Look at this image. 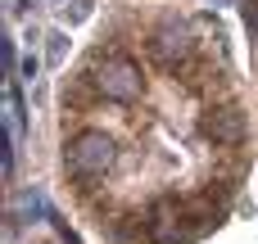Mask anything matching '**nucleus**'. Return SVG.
I'll use <instances>...</instances> for the list:
<instances>
[{
  "label": "nucleus",
  "instance_id": "1",
  "mask_svg": "<svg viewBox=\"0 0 258 244\" xmlns=\"http://www.w3.org/2000/svg\"><path fill=\"white\" fill-rule=\"evenodd\" d=\"M63 168H68L73 177H82V181L104 177V172L113 168V140H109L104 131H77V136L68 140V149H63Z\"/></svg>",
  "mask_w": 258,
  "mask_h": 244
},
{
  "label": "nucleus",
  "instance_id": "8",
  "mask_svg": "<svg viewBox=\"0 0 258 244\" xmlns=\"http://www.w3.org/2000/svg\"><path fill=\"white\" fill-rule=\"evenodd\" d=\"M63 50H68V32H54L50 36V63H63Z\"/></svg>",
  "mask_w": 258,
  "mask_h": 244
},
{
  "label": "nucleus",
  "instance_id": "4",
  "mask_svg": "<svg viewBox=\"0 0 258 244\" xmlns=\"http://www.w3.org/2000/svg\"><path fill=\"white\" fill-rule=\"evenodd\" d=\"M209 136L222 140V145H240V140H245V118H240L236 109H222V113H213Z\"/></svg>",
  "mask_w": 258,
  "mask_h": 244
},
{
  "label": "nucleus",
  "instance_id": "2",
  "mask_svg": "<svg viewBox=\"0 0 258 244\" xmlns=\"http://www.w3.org/2000/svg\"><path fill=\"white\" fill-rule=\"evenodd\" d=\"M91 77H95V91H100L104 100L127 104V100L141 95V68H136L132 59H122V54H104Z\"/></svg>",
  "mask_w": 258,
  "mask_h": 244
},
{
  "label": "nucleus",
  "instance_id": "6",
  "mask_svg": "<svg viewBox=\"0 0 258 244\" xmlns=\"http://www.w3.org/2000/svg\"><path fill=\"white\" fill-rule=\"evenodd\" d=\"M91 18V0H73V5H63V23L68 27H77V23H86Z\"/></svg>",
  "mask_w": 258,
  "mask_h": 244
},
{
  "label": "nucleus",
  "instance_id": "9",
  "mask_svg": "<svg viewBox=\"0 0 258 244\" xmlns=\"http://www.w3.org/2000/svg\"><path fill=\"white\" fill-rule=\"evenodd\" d=\"M23 213H45V199H41L36 190H27V195H23Z\"/></svg>",
  "mask_w": 258,
  "mask_h": 244
},
{
  "label": "nucleus",
  "instance_id": "10",
  "mask_svg": "<svg viewBox=\"0 0 258 244\" xmlns=\"http://www.w3.org/2000/svg\"><path fill=\"white\" fill-rule=\"evenodd\" d=\"M36 68H41V63H36V54H27V59H23V77H36Z\"/></svg>",
  "mask_w": 258,
  "mask_h": 244
},
{
  "label": "nucleus",
  "instance_id": "5",
  "mask_svg": "<svg viewBox=\"0 0 258 244\" xmlns=\"http://www.w3.org/2000/svg\"><path fill=\"white\" fill-rule=\"evenodd\" d=\"M186 45H190V27H186V23H168V27L154 36V54H159V59L186 54Z\"/></svg>",
  "mask_w": 258,
  "mask_h": 244
},
{
  "label": "nucleus",
  "instance_id": "3",
  "mask_svg": "<svg viewBox=\"0 0 258 244\" xmlns=\"http://www.w3.org/2000/svg\"><path fill=\"white\" fill-rule=\"evenodd\" d=\"M5 145L9 149L23 145V100H18L14 82H5Z\"/></svg>",
  "mask_w": 258,
  "mask_h": 244
},
{
  "label": "nucleus",
  "instance_id": "11",
  "mask_svg": "<svg viewBox=\"0 0 258 244\" xmlns=\"http://www.w3.org/2000/svg\"><path fill=\"white\" fill-rule=\"evenodd\" d=\"M254 27H258V9H254Z\"/></svg>",
  "mask_w": 258,
  "mask_h": 244
},
{
  "label": "nucleus",
  "instance_id": "7",
  "mask_svg": "<svg viewBox=\"0 0 258 244\" xmlns=\"http://www.w3.org/2000/svg\"><path fill=\"white\" fill-rule=\"evenodd\" d=\"M0 63H5V77H14V68H18V54H14V41H9V36L0 41Z\"/></svg>",
  "mask_w": 258,
  "mask_h": 244
}]
</instances>
